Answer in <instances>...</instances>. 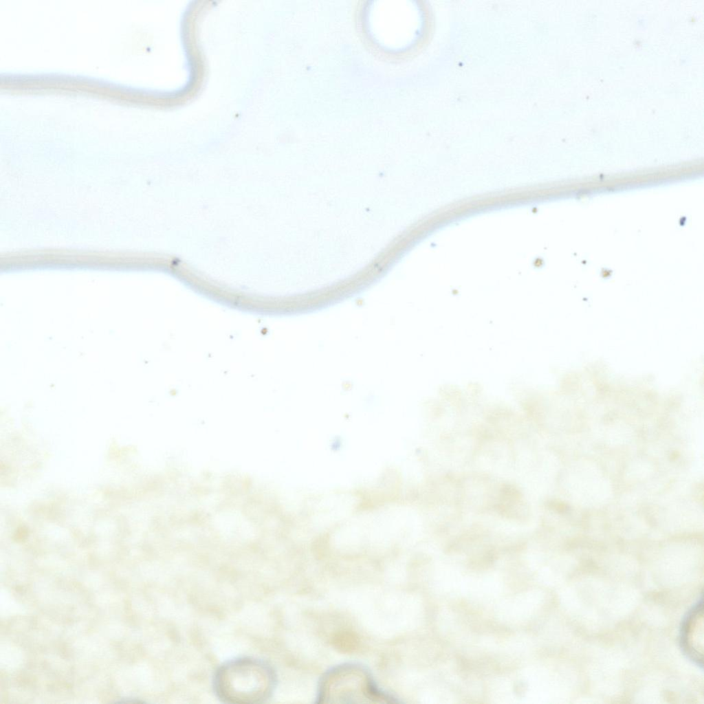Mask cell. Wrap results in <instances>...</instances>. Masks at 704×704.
Returning a JSON list of instances; mask_svg holds the SVG:
<instances>
[{
    "label": "cell",
    "mask_w": 704,
    "mask_h": 704,
    "mask_svg": "<svg viewBox=\"0 0 704 704\" xmlns=\"http://www.w3.org/2000/svg\"><path fill=\"white\" fill-rule=\"evenodd\" d=\"M277 675L267 661L254 657H239L218 667L212 679L216 697L227 704H261L270 699Z\"/></svg>",
    "instance_id": "cell-1"
},
{
    "label": "cell",
    "mask_w": 704,
    "mask_h": 704,
    "mask_svg": "<svg viewBox=\"0 0 704 704\" xmlns=\"http://www.w3.org/2000/svg\"><path fill=\"white\" fill-rule=\"evenodd\" d=\"M680 645L687 657L696 665L703 666V597L684 618L680 631Z\"/></svg>",
    "instance_id": "cell-3"
},
{
    "label": "cell",
    "mask_w": 704,
    "mask_h": 704,
    "mask_svg": "<svg viewBox=\"0 0 704 704\" xmlns=\"http://www.w3.org/2000/svg\"><path fill=\"white\" fill-rule=\"evenodd\" d=\"M393 695L382 690L371 671L359 663L336 665L321 676L316 703H399Z\"/></svg>",
    "instance_id": "cell-2"
}]
</instances>
